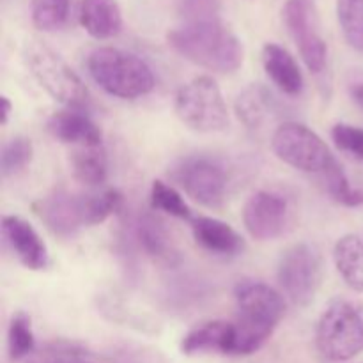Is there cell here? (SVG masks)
<instances>
[{
    "instance_id": "6da1fadb",
    "label": "cell",
    "mask_w": 363,
    "mask_h": 363,
    "mask_svg": "<svg viewBox=\"0 0 363 363\" xmlns=\"http://www.w3.org/2000/svg\"><path fill=\"white\" fill-rule=\"evenodd\" d=\"M238 318L234 325V357L255 353L273 335L286 314L282 294L264 282L241 280L234 287Z\"/></svg>"
},
{
    "instance_id": "7a4b0ae2",
    "label": "cell",
    "mask_w": 363,
    "mask_h": 363,
    "mask_svg": "<svg viewBox=\"0 0 363 363\" xmlns=\"http://www.w3.org/2000/svg\"><path fill=\"white\" fill-rule=\"evenodd\" d=\"M169 43L181 57L215 73H234L243 64V45L222 20L183 23L169 32Z\"/></svg>"
},
{
    "instance_id": "3957f363",
    "label": "cell",
    "mask_w": 363,
    "mask_h": 363,
    "mask_svg": "<svg viewBox=\"0 0 363 363\" xmlns=\"http://www.w3.org/2000/svg\"><path fill=\"white\" fill-rule=\"evenodd\" d=\"M87 69L106 94L121 99L142 98L155 89V74L147 62L112 46L96 48L89 55Z\"/></svg>"
},
{
    "instance_id": "277c9868",
    "label": "cell",
    "mask_w": 363,
    "mask_h": 363,
    "mask_svg": "<svg viewBox=\"0 0 363 363\" xmlns=\"http://www.w3.org/2000/svg\"><path fill=\"white\" fill-rule=\"evenodd\" d=\"M25 60L35 82L55 101L77 110L87 105L89 91L82 78L50 46L43 43H30L25 50Z\"/></svg>"
},
{
    "instance_id": "5b68a950",
    "label": "cell",
    "mask_w": 363,
    "mask_h": 363,
    "mask_svg": "<svg viewBox=\"0 0 363 363\" xmlns=\"http://www.w3.org/2000/svg\"><path fill=\"white\" fill-rule=\"evenodd\" d=\"M315 344L330 362H347L358 357L363 353V315L347 301H332L319 318Z\"/></svg>"
},
{
    "instance_id": "8992f818",
    "label": "cell",
    "mask_w": 363,
    "mask_h": 363,
    "mask_svg": "<svg viewBox=\"0 0 363 363\" xmlns=\"http://www.w3.org/2000/svg\"><path fill=\"white\" fill-rule=\"evenodd\" d=\"M177 117L190 130L216 133L229 126V110L218 84L209 77H197L177 91L174 101Z\"/></svg>"
},
{
    "instance_id": "52a82bcc",
    "label": "cell",
    "mask_w": 363,
    "mask_h": 363,
    "mask_svg": "<svg viewBox=\"0 0 363 363\" xmlns=\"http://www.w3.org/2000/svg\"><path fill=\"white\" fill-rule=\"evenodd\" d=\"M325 264L311 243H294L282 252L277 266L280 289L296 307H308L321 289Z\"/></svg>"
},
{
    "instance_id": "ba28073f",
    "label": "cell",
    "mask_w": 363,
    "mask_h": 363,
    "mask_svg": "<svg viewBox=\"0 0 363 363\" xmlns=\"http://www.w3.org/2000/svg\"><path fill=\"white\" fill-rule=\"evenodd\" d=\"M272 149L280 162L321 177L339 163L315 131L298 123H284L277 128L272 137Z\"/></svg>"
},
{
    "instance_id": "9c48e42d",
    "label": "cell",
    "mask_w": 363,
    "mask_h": 363,
    "mask_svg": "<svg viewBox=\"0 0 363 363\" xmlns=\"http://www.w3.org/2000/svg\"><path fill=\"white\" fill-rule=\"evenodd\" d=\"M172 179L195 202L209 209L223 206L227 195V172L222 163L208 156H190L172 169Z\"/></svg>"
},
{
    "instance_id": "30bf717a",
    "label": "cell",
    "mask_w": 363,
    "mask_h": 363,
    "mask_svg": "<svg viewBox=\"0 0 363 363\" xmlns=\"http://www.w3.org/2000/svg\"><path fill=\"white\" fill-rule=\"evenodd\" d=\"M284 23L311 73H323L328 60V46L321 35L319 16L312 0H287Z\"/></svg>"
},
{
    "instance_id": "8fae6325",
    "label": "cell",
    "mask_w": 363,
    "mask_h": 363,
    "mask_svg": "<svg viewBox=\"0 0 363 363\" xmlns=\"http://www.w3.org/2000/svg\"><path fill=\"white\" fill-rule=\"evenodd\" d=\"M287 220H289V206L282 195L261 190L252 194L245 202V229L255 240H277L286 230Z\"/></svg>"
},
{
    "instance_id": "7c38bea8",
    "label": "cell",
    "mask_w": 363,
    "mask_h": 363,
    "mask_svg": "<svg viewBox=\"0 0 363 363\" xmlns=\"http://www.w3.org/2000/svg\"><path fill=\"white\" fill-rule=\"evenodd\" d=\"M34 213L55 236L71 238L87 225V195L57 190L39 199Z\"/></svg>"
},
{
    "instance_id": "4fadbf2b",
    "label": "cell",
    "mask_w": 363,
    "mask_h": 363,
    "mask_svg": "<svg viewBox=\"0 0 363 363\" xmlns=\"http://www.w3.org/2000/svg\"><path fill=\"white\" fill-rule=\"evenodd\" d=\"M2 236L21 266L32 272L48 268V248L27 220L16 215H6L2 218Z\"/></svg>"
},
{
    "instance_id": "5bb4252c",
    "label": "cell",
    "mask_w": 363,
    "mask_h": 363,
    "mask_svg": "<svg viewBox=\"0 0 363 363\" xmlns=\"http://www.w3.org/2000/svg\"><path fill=\"white\" fill-rule=\"evenodd\" d=\"M46 128L50 135L62 144L77 145V147H98L103 142V133L98 124L77 108L53 113Z\"/></svg>"
},
{
    "instance_id": "9a60e30c",
    "label": "cell",
    "mask_w": 363,
    "mask_h": 363,
    "mask_svg": "<svg viewBox=\"0 0 363 363\" xmlns=\"http://www.w3.org/2000/svg\"><path fill=\"white\" fill-rule=\"evenodd\" d=\"M191 233L197 245L218 257H236L245 250V240L240 236V233L218 218H211V216L194 218Z\"/></svg>"
},
{
    "instance_id": "2e32d148",
    "label": "cell",
    "mask_w": 363,
    "mask_h": 363,
    "mask_svg": "<svg viewBox=\"0 0 363 363\" xmlns=\"http://www.w3.org/2000/svg\"><path fill=\"white\" fill-rule=\"evenodd\" d=\"M234 325L227 321H208L195 326L181 340V351L188 357L204 353L233 354Z\"/></svg>"
},
{
    "instance_id": "e0dca14e",
    "label": "cell",
    "mask_w": 363,
    "mask_h": 363,
    "mask_svg": "<svg viewBox=\"0 0 363 363\" xmlns=\"http://www.w3.org/2000/svg\"><path fill=\"white\" fill-rule=\"evenodd\" d=\"M262 66L269 80L287 96H298L303 91V74L294 57L284 46L268 43L262 48Z\"/></svg>"
},
{
    "instance_id": "ac0fdd59",
    "label": "cell",
    "mask_w": 363,
    "mask_h": 363,
    "mask_svg": "<svg viewBox=\"0 0 363 363\" xmlns=\"http://www.w3.org/2000/svg\"><path fill=\"white\" fill-rule=\"evenodd\" d=\"M135 236L142 250L155 262L163 266H176L181 261L179 252L172 243V238L167 233L158 218L152 215H140L135 222Z\"/></svg>"
},
{
    "instance_id": "d6986e66",
    "label": "cell",
    "mask_w": 363,
    "mask_h": 363,
    "mask_svg": "<svg viewBox=\"0 0 363 363\" xmlns=\"http://www.w3.org/2000/svg\"><path fill=\"white\" fill-rule=\"evenodd\" d=\"M78 20L94 39L116 38L123 28V13L116 0H82Z\"/></svg>"
},
{
    "instance_id": "ffe728a7",
    "label": "cell",
    "mask_w": 363,
    "mask_h": 363,
    "mask_svg": "<svg viewBox=\"0 0 363 363\" xmlns=\"http://www.w3.org/2000/svg\"><path fill=\"white\" fill-rule=\"evenodd\" d=\"M277 108L275 96L262 84H250L240 92L234 110L241 123L250 130L261 128Z\"/></svg>"
},
{
    "instance_id": "44dd1931",
    "label": "cell",
    "mask_w": 363,
    "mask_h": 363,
    "mask_svg": "<svg viewBox=\"0 0 363 363\" xmlns=\"http://www.w3.org/2000/svg\"><path fill=\"white\" fill-rule=\"evenodd\" d=\"M333 262L346 286L363 293V241L357 234H346L337 241Z\"/></svg>"
},
{
    "instance_id": "7402d4cb",
    "label": "cell",
    "mask_w": 363,
    "mask_h": 363,
    "mask_svg": "<svg viewBox=\"0 0 363 363\" xmlns=\"http://www.w3.org/2000/svg\"><path fill=\"white\" fill-rule=\"evenodd\" d=\"M73 174L80 183L89 186H99L108 176V162H106L105 149L98 147H78L71 156Z\"/></svg>"
},
{
    "instance_id": "603a6c76",
    "label": "cell",
    "mask_w": 363,
    "mask_h": 363,
    "mask_svg": "<svg viewBox=\"0 0 363 363\" xmlns=\"http://www.w3.org/2000/svg\"><path fill=\"white\" fill-rule=\"evenodd\" d=\"M337 18L347 45L363 53V0H337Z\"/></svg>"
},
{
    "instance_id": "cb8c5ba5",
    "label": "cell",
    "mask_w": 363,
    "mask_h": 363,
    "mask_svg": "<svg viewBox=\"0 0 363 363\" xmlns=\"http://www.w3.org/2000/svg\"><path fill=\"white\" fill-rule=\"evenodd\" d=\"M35 337L30 318L25 312H16L7 328V351L13 362L23 360L34 351Z\"/></svg>"
},
{
    "instance_id": "d4e9b609",
    "label": "cell",
    "mask_w": 363,
    "mask_h": 363,
    "mask_svg": "<svg viewBox=\"0 0 363 363\" xmlns=\"http://www.w3.org/2000/svg\"><path fill=\"white\" fill-rule=\"evenodd\" d=\"M32 156H34V145H32L30 138L18 135V137L7 140L2 147V155H0L2 176L11 177L20 174L32 162Z\"/></svg>"
},
{
    "instance_id": "484cf974",
    "label": "cell",
    "mask_w": 363,
    "mask_h": 363,
    "mask_svg": "<svg viewBox=\"0 0 363 363\" xmlns=\"http://www.w3.org/2000/svg\"><path fill=\"white\" fill-rule=\"evenodd\" d=\"M69 14V0H32V23L39 30H57Z\"/></svg>"
},
{
    "instance_id": "4316f807",
    "label": "cell",
    "mask_w": 363,
    "mask_h": 363,
    "mask_svg": "<svg viewBox=\"0 0 363 363\" xmlns=\"http://www.w3.org/2000/svg\"><path fill=\"white\" fill-rule=\"evenodd\" d=\"M325 179V188L330 194V197L333 199L339 204L347 206V208H358L363 206V190L353 188L350 184L346 172L342 170L340 163H337L333 169H330L328 172L323 176Z\"/></svg>"
},
{
    "instance_id": "83f0119b",
    "label": "cell",
    "mask_w": 363,
    "mask_h": 363,
    "mask_svg": "<svg viewBox=\"0 0 363 363\" xmlns=\"http://www.w3.org/2000/svg\"><path fill=\"white\" fill-rule=\"evenodd\" d=\"M151 206L179 220H190L191 211L179 191L163 181H155L151 186Z\"/></svg>"
},
{
    "instance_id": "f1b7e54d",
    "label": "cell",
    "mask_w": 363,
    "mask_h": 363,
    "mask_svg": "<svg viewBox=\"0 0 363 363\" xmlns=\"http://www.w3.org/2000/svg\"><path fill=\"white\" fill-rule=\"evenodd\" d=\"M123 208V194L116 188L87 195V225H99Z\"/></svg>"
},
{
    "instance_id": "f546056e",
    "label": "cell",
    "mask_w": 363,
    "mask_h": 363,
    "mask_svg": "<svg viewBox=\"0 0 363 363\" xmlns=\"http://www.w3.org/2000/svg\"><path fill=\"white\" fill-rule=\"evenodd\" d=\"M332 140L339 151L363 162V128L346 123L335 124L332 128Z\"/></svg>"
},
{
    "instance_id": "4dcf8cb0",
    "label": "cell",
    "mask_w": 363,
    "mask_h": 363,
    "mask_svg": "<svg viewBox=\"0 0 363 363\" xmlns=\"http://www.w3.org/2000/svg\"><path fill=\"white\" fill-rule=\"evenodd\" d=\"M177 13H179L183 23L222 20L220 18V0H179Z\"/></svg>"
},
{
    "instance_id": "1f68e13d",
    "label": "cell",
    "mask_w": 363,
    "mask_h": 363,
    "mask_svg": "<svg viewBox=\"0 0 363 363\" xmlns=\"http://www.w3.org/2000/svg\"><path fill=\"white\" fill-rule=\"evenodd\" d=\"M0 105H2V108H0V123H2V126H6V124L9 123L11 112H13V105H11L7 96H2V98H0Z\"/></svg>"
},
{
    "instance_id": "d6a6232c",
    "label": "cell",
    "mask_w": 363,
    "mask_h": 363,
    "mask_svg": "<svg viewBox=\"0 0 363 363\" xmlns=\"http://www.w3.org/2000/svg\"><path fill=\"white\" fill-rule=\"evenodd\" d=\"M351 96H353L354 103H357L360 108H363V84H357L351 87Z\"/></svg>"
},
{
    "instance_id": "836d02e7",
    "label": "cell",
    "mask_w": 363,
    "mask_h": 363,
    "mask_svg": "<svg viewBox=\"0 0 363 363\" xmlns=\"http://www.w3.org/2000/svg\"><path fill=\"white\" fill-rule=\"evenodd\" d=\"M57 363H87V362H57Z\"/></svg>"
}]
</instances>
